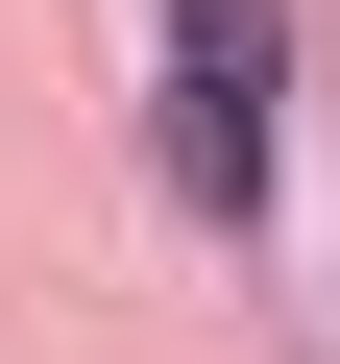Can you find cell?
<instances>
[{"mask_svg": "<svg viewBox=\"0 0 340 364\" xmlns=\"http://www.w3.org/2000/svg\"><path fill=\"white\" fill-rule=\"evenodd\" d=\"M267 97H292V0H170V195L219 243L267 219Z\"/></svg>", "mask_w": 340, "mask_h": 364, "instance_id": "1", "label": "cell"}]
</instances>
